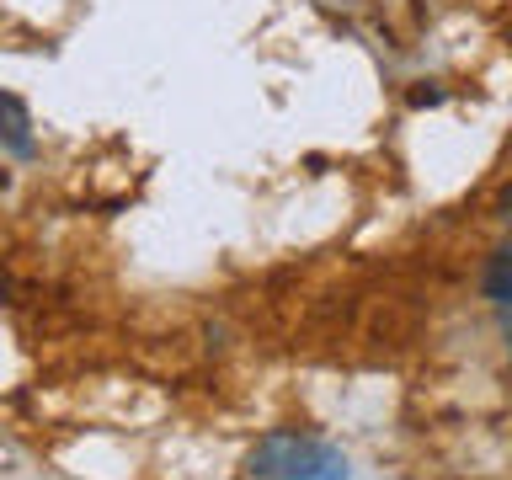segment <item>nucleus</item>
<instances>
[{
  "mask_svg": "<svg viewBox=\"0 0 512 480\" xmlns=\"http://www.w3.org/2000/svg\"><path fill=\"white\" fill-rule=\"evenodd\" d=\"M496 214H502V219L512 224V182H507L502 192H496Z\"/></svg>",
  "mask_w": 512,
  "mask_h": 480,
  "instance_id": "nucleus-5",
  "label": "nucleus"
},
{
  "mask_svg": "<svg viewBox=\"0 0 512 480\" xmlns=\"http://www.w3.org/2000/svg\"><path fill=\"white\" fill-rule=\"evenodd\" d=\"M443 102V91L432 86V91H411V107H438Z\"/></svg>",
  "mask_w": 512,
  "mask_h": 480,
  "instance_id": "nucleus-4",
  "label": "nucleus"
},
{
  "mask_svg": "<svg viewBox=\"0 0 512 480\" xmlns=\"http://www.w3.org/2000/svg\"><path fill=\"white\" fill-rule=\"evenodd\" d=\"M502 331H507V352H512V304L502 310Z\"/></svg>",
  "mask_w": 512,
  "mask_h": 480,
  "instance_id": "nucleus-6",
  "label": "nucleus"
},
{
  "mask_svg": "<svg viewBox=\"0 0 512 480\" xmlns=\"http://www.w3.org/2000/svg\"><path fill=\"white\" fill-rule=\"evenodd\" d=\"M0 144L11 155H32V118H27L22 96H11V91H0Z\"/></svg>",
  "mask_w": 512,
  "mask_h": 480,
  "instance_id": "nucleus-2",
  "label": "nucleus"
},
{
  "mask_svg": "<svg viewBox=\"0 0 512 480\" xmlns=\"http://www.w3.org/2000/svg\"><path fill=\"white\" fill-rule=\"evenodd\" d=\"M480 294H486L496 310L512 304V246H496L486 256V272H480Z\"/></svg>",
  "mask_w": 512,
  "mask_h": 480,
  "instance_id": "nucleus-3",
  "label": "nucleus"
},
{
  "mask_svg": "<svg viewBox=\"0 0 512 480\" xmlns=\"http://www.w3.org/2000/svg\"><path fill=\"white\" fill-rule=\"evenodd\" d=\"M246 470L256 480H347V454L326 438L278 427L246 454Z\"/></svg>",
  "mask_w": 512,
  "mask_h": 480,
  "instance_id": "nucleus-1",
  "label": "nucleus"
}]
</instances>
